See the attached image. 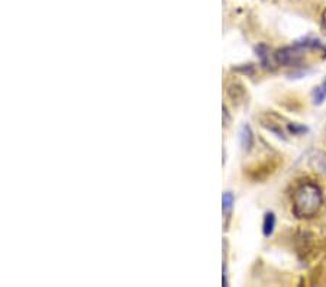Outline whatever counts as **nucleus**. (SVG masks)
Segmentation results:
<instances>
[{
	"mask_svg": "<svg viewBox=\"0 0 326 287\" xmlns=\"http://www.w3.org/2000/svg\"><path fill=\"white\" fill-rule=\"evenodd\" d=\"M323 205V194L315 183H303L293 196V213L299 219L316 216Z\"/></svg>",
	"mask_w": 326,
	"mask_h": 287,
	"instance_id": "obj_1",
	"label": "nucleus"
},
{
	"mask_svg": "<svg viewBox=\"0 0 326 287\" xmlns=\"http://www.w3.org/2000/svg\"><path fill=\"white\" fill-rule=\"evenodd\" d=\"M305 49L306 48H303L296 42L294 47H286L277 51L276 60H277L278 64H281V66H298L299 63L302 61Z\"/></svg>",
	"mask_w": 326,
	"mask_h": 287,
	"instance_id": "obj_2",
	"label": "nucleus"
},
{
	"mask_svg": "<svg viewBox=\"0 0 326 287\" xmlns=\"http://www.w3.org/2000/svg\"><path fill=\"white\" fill-rule=\"evenodd\" d=\"M240 142L241 147H242L244 150H251V147H252V144H254V135H252V131H251V128L248 125H244V126L241 128Z\"/></svg>",
	"mask_w": 326,
	"mask_h": 287,
	"instance_id": "obj_3",
	"label": "nucleus"
},
{
	"mask_svg": "<svg viewBox=\"0 0 326 287\" xmlns=\"http://www.w3.org/2000/svg\"><path fill=\"white\" fill-rule=\"evenodd\" d=\"M274 226H276V216L273 212H267L264 216V222H262V232L264 237H270L274 232Z\"/></svg>",
	"mask_w": 326,
	"mask_h": 287,
	"instance_id": "obj_4",
	"label": "nucleus"
},
{
	"mask_svg": "<svg viewBox=\"0 0 326 287\" xmlns=\"http://www.w3.org/2000/svg\"><path fill=\"white\" fill-rule=\"evenodd\" d=\"M255 52H257V57L259 58L261 64L265 68H269L271 66V60H270V48L264 44H261L258 47L255 48Z\"/></svg>",
	"mask_w": 326,
	"mask_h": 287,
	"instance_id": "obj_5",
	"label": "nucleus"
},
{
	"mask_svg": "<svg viewBox=\"0 0 326 287\" xmlns=\"http://www.w3.org/2000/svg\"><path fill=\"white\" fill-rule=\"evenodd\" d=\"M326 99V78L315 89L313 92V103L315 105H322Z\"/></svg>",
	"mask_w": 326,
	"mask_h": 287,
	"instance_id": "obj_6",
	"label": "nucleus"
},
{
	"mask_svg": "<svg viewBox=\"0 0 326 287\" xmlns=\"http://www.w3.org/2000/svg\"><path fill=\"white\" fill-rule=\"evenodd\" d=\"M233 203H235L233 194H232V193H229V191L223 193V196H222V209H223V212H225V213L230 212V209L233 208Z\"/></svg>",
	"mask_w": 326,
	"mask_h": 287,
	"instance_id": "obj_7",
	"label": "nucleus"
},
{
	"mask_svg": "<svg viewBox=\"0 0 326 287\" xmlns=\"http://www.w3.org/2000/svg\"><path fill=\"white\" fill-rule=\"evenodd\" d=\"M288 131L291 132L293 135H299V134H303V132H306L307 129L305 126H302V125H296V124H290L288 125Z\"/></svg>",
	"mask_w": 326,
	"mask_h": 287,
	"instance_id": "obj_8",
	"label": "nucleus"
},
{
	"mask_svg": "<svg viewBox=\"0 0 326 287\" xmlns=\"http://www.w3.org/2000/svg\"><path fill=\"white\" fill-rule=\"evenodd\" d=\"M322 18H323V26L326 28V9H325V12H323V16H322Z\"/></svg>",
	"mask_w": 326,
	"mask_h": 287,
	"instance_id": "obj_9",
	"label": "nucleus"
}]
</instances>
